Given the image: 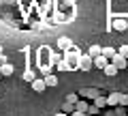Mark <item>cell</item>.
I'll use <instances>...</instances> for the list:
<instances>
[{"mask_svg": "<svg viewBox=\"0 0 128 116\" xmlns=\"http://www.w3.org/2000/svg\"><path fill=\"white\" fill-rule=\"evenodd\" d=\"M64 58L68 60L70 69H79V58H81V54H79V50H77V47H73V45H70L68 50L64 52Z\"/></svg>", "mask_w": 128, "mask_h": 116, "instance_id": "cell-1", "label": "cell"}, {"mask_svg": "<svg viewBox=\"0 0 128 116\" xmlns=\"http://www.w3.org/2000/svg\"><path fill=\"white\" fill-rule=\"evenodd\" d=\"M111 62H113V65H118V69H120V71L128 67V58H126L124 54H120V52H115V54L111 56Z\"/></svg>", "mask_w": 128, "mask_h": 116, "instance_id": "cell-2", "label": "cell"}, {"mask_svg": "<svg viewBox=\"0 0 128 116\" xmlns=\"http://www.w3.org/2000/svg\"><path fill=\"white\" fill-rule=\"evenodd\" d=\"M92 67H94V58H92L90 54H83L81 58H79V69L81 71H90Z\"/></svg>", "mask_w": 128, "mask_h": 116, "instance_id": "cell-3", "label": "cell"}, {"mask_svg": "<svg viewBox=\"0 0 128 116\" xmlns=\"http://www.w3.org/2000/svg\"><path fill=\"white\" fill-rule=\"evenodd\" d=\"M30 84H32V90H34V93H43V90L47 88V82H45V78H34Z\"/></svg>", "mask_w": 128, "mask_h": 116, "instance_id": "cell-4", "label": "cell"}, {"mask_svg": "<svg viewBox=\"0 0 128 116\" xmlns=\"http://www.w3.org/2000/svg\"><path fill=\"white\" fill-rule=\"evenodd\" d=\"M109 60H111V58H107V56L105 54H98V56H94V67H96V69H105V67L107 65H109Z\"/></svg>", "mask_w": 128, "mask_h": 116, "instance_id": "cell-5", "label": "cell"}, {"mask_svg": "<svg viewBox=\"0 0 128 116\" xmlns=\"http://www.w3.org/2000/svg\"><path fill=\"white\" fill-rule=\"evenodd\" d=\"M113 30H118V32H124V30H128V22L126 19H122V17H118V19H113Z\"/></svg>", "mask_w": 128, "mask_h": 116, "instance_id": "cell-6", "label": "cell"}, {"mask_svg": "<svg viewBox=\"0 0 128 116\" xmlns=\"http://www.w3.org/2000/svg\"><path fill=\"white\" fill-rule=\"evenodd\" d=\"M88 107H90V105H88L86 101H81V99H79V101L75 103V112H73V114H75V116H81V114H88Z\"/></svg>", "mask_w": 128, "mask_h": 116, "instance_id": "cell-7", "label": "cell"}, {"mask_svg": "<svg viewBox=\"0 0 128 116\" xmlns=\"http://www.w3.org/2000/svg\"><path fill=\"white\" fill-rule=\"evenodd\" d=\"M102 71H105V75H107V78H113V75H118V71H120V69H118V65H113V62L109 60V65H107Z\"/></svg>", "mask_w": 128, "mask_h": 116, "instance_id": "cell-8", "label": "cell"}, {"mask_svg": "<svg viewBox=\"0 0 128 116\" xmlns=\"http://www.w3.org/2000/svg\"><path fill=\"white\" fill-rule=\"evenodd\" d=\"M70 45H73V43H70V39H68V37H60V39H58V47H60L62 52H66Z\"/></svg>", "mask_w": 128, "mask_h": 116, "instance_id": "cell-9", "label": "cell"}, {"mask_svg": "<svg viewBox=\"0 0 128 116\" xmlns=\"http://www.w3.org/2000/svg\"><path fill=\"white\" fill-rule=\"evenodd\" d=\"M0 71H2V78H9V75H13V67L9 65V62H4V65H0Z\"/></svg>", "mask_w": 128, "mask_h": 116, "instance_id": "cell-10", "label": "cell"}, {"mask_svg": "<svg viewBox=\"0 0 128 116\" xmlns=\"http://www.w3.org/2000/svg\"><path fill=\"white\" fill-rule=\"evenodd\" d=\"M118 103H120V93H111L109 95V97H107V105H118Z\"/></svg>", "mask_w": 128, "mask_h": 116, "instance_id": "cell-11", "label": "cell"}, {"mask_svg": "<svg viewBox=\"0 0 128 116\" xmlns=\"http://www.w3.org/2000/svg\"><path fill=\"white\" fill-rule=\"evenodd\" d=\"M88 54H90L92 58H94V56L102 54V47H100V45H96V43H92V45H90V50H88Z\"/></svg>", "mask_w": 128, "mask_h": 116, "instance_id": "cell-12", "label": "cell"}, {"mask_svg": "<svg viewBox=\"0 0 128 116\" xmlns=\"http://www.w3.org/2000/svg\"><path fill=\"white\" fill-rule=\"evenodd\" d=\"M62 112H66V114H73V112H75V103H70V101H64Z\"/></svg>", "mask_w": 128, "mask_h": 116, "instance_id": "cell-13", "label": "cell"}, {"mask_svg": "<svg viewBox=\"0 0 128 116\" xmlns=\"http://www.w3.org/2000/svg\"><path fill=\"white\" fill-rule=\"evenodd\" d=\"M45 82H47V86H51V88H54V86H58V78H56V75H47L45 78Z\"/></svg>", "mask_w": 128, "mask_h": 116, "instance_id": "cell-14", "label": "cell"}, {"mask_svg": "<svg viewBox=\"0 0 128 116\" xmlns=\"http://www.w3.org/2000/svg\"><path fill=\"white\" fill-rule=\"evenodd\" d=\"M56 65H58V69H60V71H66V69H70V65H68V60H66V58H62V60H58Z\"/></svg>", "mask_w": 128, "mask_h": 116, "instance_id": "cell-15", "label": "cell"}, {"mask_svg": "<svg viewBox=\"0 0 128 116\" xmlns=\"http://www.w3.org/2000/svg\"><path fill=\"white\" fill-rule=\"evenodd\" d=\"M94 103H96L98 107H105V105H107V97H100V95H98V97L94 99Z\"/></svg>", "mask_w": 128, "mask_h": 116, "instance_id": "cell-16", "label": "cell"}, {"mask_svg": "<svg viewBox=\"0 0 128 116\" xmlns=\"http://www.w3.org/2000/svg\"><path fill=\"white\" fill-rule=\"evenodd\" d=\"M66 101L77 103V101H79V93H70V95H66Z\"/></svg>", "mask_w": 128, "mask_h": 116, "instance_id": "cell-17", "label": "cell"}, {"mask_svg": "<svg viewBox=\"0 0 128 116\" xmlns=\"http://www.w3.org/2000/svg\"><path fill=\"white\" fill-rule=\"evenodd\" d=\"M102 54H105L107 58H111V56L115 54V50H113V47H102Z\"/></svg>", "mask_w": 128, "mask_h": 116, "instance_id": "cell-18", "label": "cell"}, {"mask_svg": "<svg viewBox=\"0 0 128 116\" xmlns=\"http://www.w3.org/2000/svg\"><path fill=\"white\" fill-rule=\"evenodd\" d=\"M118 105H128V95L120 93V103H118Z\"/></svg>", "mask_w": 128, "mask_h": 116, "instance_id": "cell-19", "label": "cell"}, {"mask_svg": "<svg viewBox=\"0 0 128 116\" xmlns=\"http://www.w3.org/2000/svg\"><path fill=\"white\" fill-rule=\"evenodd\" d=\"M96 112H100V107L96 105V103H92V105L88 107V114H96Z\"/></svg>", "mask_w": 128, "mask_h": 116, "instance_id": "cell-20", "label": "cell"}, {"mask_svg": "<svg viewBox=\"0 0 128 116\" xmlns=\"http://www.w3.org/2000/svg\"><path fill=\"white\" fill-rule=\"evenodd\" d=\"M120 54H124V56L128 58V45H122V47H120Z\"/></svg>", "mask_w": 128, "mask_h": 116, "instance_id": "cell-21", "label": "cell"}, {"mask_svg": "<svg viewBox=\"0 0 128 116\" xmlns=\"http://www.w3.org/2000/svg\"><path fill=\"white\" fill-rule=\"evenodd\" d=\"M24 80H26V82H32V80H34V75H32V73H30V71H28V73H26V75H24Z\"/></svg>", "mask_w": 128, "mask_h": 116, "instance_id": "cell-22", "label": "cell"}, {"mask_svg": "<svg viewBox=\"0 0 128 116\" xmlns=\"http://www.w3.org/2000/svg\"><path fill=\"white\" fill-rule=\"evenodd\" d=\"M4 62H6V56H4V54H0V65H4Z\"/></svg>", "mask_w": 128, "mask_h": 116, "instance_id": "cell-23", "label": "cell"}, {"mask_svg": "<svg viewBox=\"0 0 128 116\" xmlns=\"http://www.w3.org/2000/svg\"><path fill=\"white\" fill-rule=\"evenodd\" d=\"M0 54H2V45H0Z\"/></svg>", "mask_w": 128, "mask_h": 116, "instance_id": "cell-24", "label": "cell"}, {"mask_svg": "<svg viewBox=\"0 0 128 116\" xmlns=\"http://www.w3.org/2000/svg\"><path fill=\"white\" fill-rule=\"evenodd\" d=\"M0 78H2V71H0Z\"/></svg>", "mask_w": 128, "mask_h": 116, "instance_id": "cell-25", "label": "cell"}]
</instances>
